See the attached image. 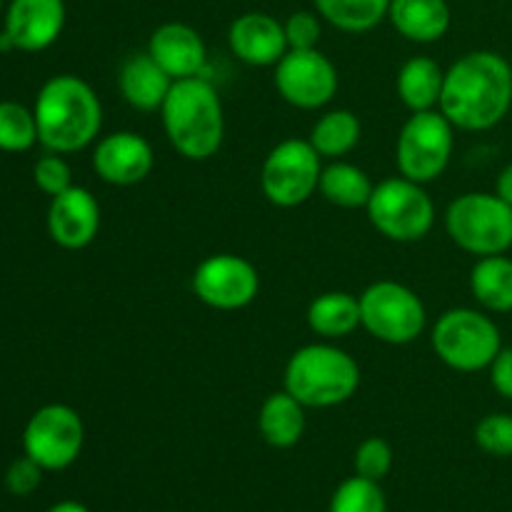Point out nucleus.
<instances>
[{
  "mask_svg": "<svg viewBox=\"0 0 512 512\" xmlns=\"http://www.w3.org/2000/svg\"><path fill=\"white\" fill-rule=\"evenodd\" d=\"M512 108V65L495 50H473L445 70L438 110L458 130H490Z\"/></svg>",
  "mask_w": 512,
  "mask_h": 512,
  "instance_id": "nucleus-1",
  "label": "nucleus"
},
{
  "mask_svg": "<svg viewBox=\"0 0 512 512\" xmlns=\"http://www.w3.org/2000/svg\"><path fill=\"white\" fill-rule=\"evenodd\" d=\"M38 143L48 153L70 155L95 143L103 128V105L95 90L78 75H53L38 90L33 105Z\"/></svg>",
  "mask_w": 512,
  "mask_h": 512,
  "instance_id": "nucleus-2",
  "label": "nucleus"
},
{
  "mask_svg": "<svg viewBox=\"0 0 512 512\" xmlns=\"http://www.w3.org/2000/svg\"><path fill=\"white\" fill-rule=\"evenodd\" d=\"M160 118L168 143L185 160L203 163L218 155L225 140V113L218 90L203 75L175 80Z\"/></svg>",
  "mask_w": 512,
  "mask_h": 512,
  "instance_id": "nucleus-3",
  "label": "nucleus"
},
{
  "mask_svg": "<svg viewBox=\"0 0 512 512\" xmlns=\"http://www.w3.org/2000/svg\"><path fill=\"white\" fill-rule=\"evenodd\" d=\"M283 385L305 408H338L358 393L360 365L338 345L310 343L290 355Z\"/></svg>",
  "mask_w": 512,
  "mask_h": 512,
  "instance_id": "nucleus-4",
  "label": "nucleus"
},
{
  "mask_svg": "<svg viewBox=\"0 0 512 512\" xmlns=\"http://www.w3.org/2000/svg\"><path fill=\"white\" fill-rule=\"evenodd\" d=\"M445 230L475 258L503 255L512 248V205L498 193H465L445 210Z\"/></svg>",
  "mask_w": 512,
  "mask_h": 512,
  "instance_id": "nucleus-5",
  "label": "nucleus"
},
{
  "mask_svg": "<svg viewBox=\"0 0 512 512\" xmlns=\"http://www.w3.org/2000/svg\"><path fill=\"white\" fill-rule=\"evenodd\" d=\"M435 355L458 373L488 370L503 350L500 328L490 315L473 308L445 310L430 333Z\"/></svg>",
  "mask_w": 512,
  "mask_h": 512,
  "instance_id": "nucleus-6",
  "label": "nucleus"
},
{
  "mask_svg": "<svg viewBox=\"0 0 512 512\" xmlns=\"http://www.w3.org/2000/svg\"><path fill=\"white\" fill-rule=\"evenodd\" d=\"M365 210L370 225L393 243H418L435 225L433 198L425 185L405 175L380 180Z\"/></svg>",
  "mask_w": 512,
  "mask_h": 512,
  "instance_id": "nucleus-7",
  "label": "nucleus"
},
{
  "mask_svg": "<svg viewBox=\"0 0 512 512\" xmlns=\"http://www.w3.org/2000/svg\"><path fill=\"white\" fill-rule=\"evenodd\" d=\"M455 148V125L440 110L413 113L400 128L395 163L400 175L428 185L448 170Z\"/></svg>",
  "mask_w": 512,
  "mask_h": 512,
  "instance_id": "nucleus-8",
  "label": "nucleus"
},
{
  "mask_svg": "<svg viewBox=\"0 0 512 512\" xmlns=\"http://www.w3.org/2000/svg\"><path fill=\"white\" fill-rule=\"evenodd\" d=\"M360 320L375 340L408 345L423 335L428 313L415 290L395 280H378L360 293Z\"/></svg>",
  "mask_w": 512,
  "mask_h": 512,
  "instance_id": "nucleus-9",
  "label": "nucleus"
},
{
  "mask_svg": "<svg viewBox=\"0 0 512 512\" xmlns=\"http://www.w3.org/2000/svg\"><path fill=\"white\" fill-rule=\"evenodd\" d=\"M323 158L310 140L288 138L275 145L260 168L263 195L278 208H298L308 203L320 185Z\"/></svg>",
  "mask_w": 512,
  "mask_h": 512,
  "instance_id": "nucleus-10",
  "label": "nucleus"
},
{
  "mask_svg": "<svg viewBox=\"0 0 512 512\" xmlns=\"http://www.w3.org/2000/svg\"><path fill=\"white\" fill-rule=\"evenodd\" d=\"M85 443V425L78 410L63 403H50L30 415L23 430L25 455L48 473L70 468L80 458Z\"/></svg>",
  "mask_w": 512,
  "mask_h": 512,
  "instance_id": "nucleus-11",
  "label": "nucleus"
},
{
  "mask_svg": "<svg viewBox=\"0 0 512 512\" xmlns=\"http://www.w3.org/2000/svg\"><path fill=\"white\" fill-rule=\"evenodd\" d=\"M260 275L248 258L235 253L208 255L193 273V293L203 305L223 313L243 310L258 298Z\"/></svg>",
  "mask_w": 512,
  "mask_h": 512,
  "instance_id": "nucleus-12",
  "label": "nucleus"
},
{
  "mask_svg": "<svg viewBox=\"0 0 512 512\" xmlns=\"http://www.w3.org/2000/svg\"><path fill=\"white\" fill-rule=\"evenodd\" d=\"M275 88L280 98L300 110L325 108L338 93V68L328 55L313 50H288L275 65Z\"/></svg>",
  "mask_w": 512,
  "mask_h": 512,
  "instance_id": "nucleus-13",
  "label": "nucleus"
},
{
  "mask_svg": "<svg viewBox=\"0 0 512 512\" xmlns=\"http://www.w3.org/2000/svg\"><path fill=\"white\" fill-rule=\"evenodd\" d=\"M155 153L153 145L133 130H118L95 143L93 170L108 185L130 188L153 173Z\"/></svg>",
  "mask_w": 512,
  "mask_h": 512,
  "instance_id": "nucleus-14",
  "label": "nucleus"
},
{
  "mask_svg": "<svg viewBox=\"0 0 512 512\" xmlns=\"http://www.w3.org/2000/svg\"><path fill=\"white\" fill-rule=\"evenodd\" d=\"M48 233L65 250H83L100 233V205L88 188L70 185L50 198Z\"/></svg>",
  "mask_w": 512,
  "mask_h": 512,
  "instance_id": "nucleus-15",
  "label": "nucleus"
},
{
  "mask_svg": "<svg viewBox=\"0 0 512 512\" xmlns=\"http://www.w3.org/2000/svg\"><path fill=\"white\" fill-rule=\"evenodd\" d=\"M65 15V0H10L3 30L15 50L40 53L60 38Z\"/></svg>",
  "mask_w": 512,
  "mask_h": 512,
  "instance_id": "nucleus-16",
  "label": "nucleus"
},
{
  "mask_svg": "<svg viewBox=\"0 0 512 512\" xmlns=\"http://www.w3.org/2000/svg\"><path fill=\"white\" fill-rule=\"evenodd\" d=\"M228 45L238 60L253 68L278 65L288 53L285 25L268 13H243L230 23Z\"/></svg>",
  "mask_w": 512,
  "mask_h": 512,
  "instance_id": "nucleus-17",
  "label": "nucleus"
},
{
  "mask_svg": "<svg viewBox=\"0 0 512 512\" xmlns=\"http://www.w3.org/2000/svg\"><path fill=\"white\" fill-rule=\"evenodd\" d=\"M148 55L173 80L198 78L208 63L203 35L185 23H163L148 40Z\"/></svg>",
  "mask_w": 512,
  "mask_h": 512,
  "instance_id": "nucleus-18",
  "label": "nucleus"
},
{
  "mask_svg": "<svg viewBox=\"0 0 512 512\" xmlns=\"http://www.w3.org/2000/svg\"><path fill=\"white\" fill-rule=\"evenodd\" d=\"M175 80L145 53L130 55L118 75L123 100L138 113H160Z\"/></svg>",
  "mask_w": 512,
  "mask_h": 512,
  "instance_id": "nucleus-19",
  "label": "nucleus"
},
{
  "mask_svg": "<svg viewBox=\"0 0 512 512\" xmlns=\"http://www.w3.org/2000/svg\"><path fill=\"white\" fill-rule=\"evenodd\" d=\"M388 20L410 43H435L450 30L448 0H390Z\"/></svg>",
  "mask_w": 512,
  "mask_h": 512,
  "instance_id": "nucleus-20",
  "label": "nucleus"
},
{
  "mask_svg": "<svg viewBox=\"0 0 512 512\" xmlns=\"http://www.w3.org/2000/svg\"><path fill=\"white\" fill-rule=\"evenodd\" d=\"M258 430L270 448H293L305 433V405L298 403L288 390L270 393L260 405Z\"/></svg>",
  "mask_w": 512,
  "mask_h": 512,
  "instance_id": "nucleus-21",
  "label": "nucleus"
},
{
  "mask_svg": "<svg viewBox=\"0 0 512 512\" xmlns=\"http://www.w3.org/2000/svg\"><path fill=\"white\" fill-rule=\"evenodd\" d=\"M443 80L445 70L440 68L438 60L428 58V55H415L403 63L395 88L410 113H423V110H438Z\"/></svg>",
  "mask_w": 512,
  "mask_h": 512,
  "instance_id": "nucleus-22",
  "label": "nucleus"
},
{
  "mask_svg": "<svg viewBox=\"0 0 512 512\" xmlns=\"http://www.w3.org/2000/svg\"><path fill=\"white\" fill-rule=\"evenodd\" d=\"M308 325L315 335L325 340H343L363 328L360 300L343 290H330L318 295L308 308Z\"/></svg>",
  "mask_w": 512,
  "mask_h": 512,
  "instance_id": "nucleus-23",
  "label": "nucleus"
},
{
  "mask_svg": "<svg viewBox=\"0 0 512 512\" xmlns=\"http://www.w3.org/2000/svg\"><path fill=\"white\" fill-rule=\"evenodd\" d=\"M470 293L490 313H512V258L485 255L470 270Z\"/></svg>",
  "mask_w": 512,
  "mask_h": 512,
  "instance_id": "nucleus-24",
  "label": "nucleus"
},
{
  "mask_svg": "<svg viewBox=\"0 0 512 512\" xmlns=\"http://www.w3.org/2000/svg\"><path fill=\"white\" fill-rule=\"evenodd\" d=\"M375 183L370 180V175L363 168L353 163H345V160H333L330 165H325L323 173H320V185L318 193L323 195L328 203L338 205V208L355 210L365 208L373 195Z\"/></svg>",
  "mask_w": 512,
  "mask_h": 512,
  "instance_id": "nucleus-25",
  "label": "nucleus"
},
{
  "mask_svg": "<svg viewBox=\"0 0 512 512\" xmlns=\"http://www.w3.org/2000/svg\"><path fill=\"white\" fill-rule=\"evenodd\" d=\"M360 135H363V125H360L358 115L353 110L338 108L328 110V113L315 120L308 140L318 150L320 158L340 160L350 150L358 148Z\"/></svg>",
  "mask_w": 512,
  "mask_h": 512,
  "instance_id": "nucleus-26",
  "label": "nucleus"
},
{
  "mask_svg": "<svg viewBox=\"0 0 512 512\" xmlns=\"http://www.w3.org/2000/svg\"><path fill=\"white\" fill-rule=\"evenodd\" d=\"M315 13L343 33H368L388 18L390 0H313Z\"/></svg>",
  "mask_w": 512,
  "mask_h": 512,
  "instance_id": "nucleus-27",
  "label": "nucleus"
},
{
  "mask_svg": "<svg viewBox=\"0 0 512 512\" xmlns=\"http://www.w3.org/2000/svg\"><path fill=\"white\" fill-rule=\"evenodd\" d=\"M38 143L35 113L15 100L0 103V150L3 153H25Z\"/></svg>",
  "mask_w": 512,
  "mask_h": 512,
  "instance_id": "nucleus-28",
  "label": "nucleus"
},
{
  "mask_svg": "<svg viewBox=\"0 0 512 512\" xmlns=\"http://www.w3.org/2000/svg\"><path fill=\"white\" fill-rule=\"evenodd\" d=\"M328 512H388V500L380 483L353 475L338 485Z\"/></svg>",
  "mask_w": 512,
  "mask_h": 512,
  "instance_id": "nucleus-29",
  "label": "nucleus"
},
{
  "mask_svg": "<svg viewBox=\"0 0 512 512\" xmlns=\"http://www.w3.org/2000/svg\"><path fill=\"white\" fill-rule=\"evenodd\" d=\"M475 443L493 458H512V415L490 413L475 428Z\"/></svg>",
  "mask_w": 512,
  "mask_h": 512,
  "instance_id": "nucleus-30",
  "label": "nucleus"
},
{
  "mask_svg": "<svg viewBox=\"0 0 512 512\" xmlns=\"http://www.w3.org/2000/svg\"><path fill=\"white\" fill-rule=\"evenodd\" d=\"M393 448L383 438H368L355 450V475L380 483L393 468Z\"/></svg>",
  "mask_w": 512,
  "mask_h": 512,
  "instance_id": "nucleus-31",
  "label": "nucleus"
},
{
  "mask_svg": "<svg viewBox=\"0 0 512 512\" xmlns=\"http://www.w3.org/2000/svg\"><path fill=\"white\" fill-rule=\"evenodd\" d=\"M33 180L45 195L55 198L63 190H68L73 185V170H70L68 160L58 153H48L43 158H38L33 168Z\"/></svg>",
  "mask_w": 512,
  "mask_h": 512,
  "instance_id": "nucleus-32",
  "label": "nucleus"
},
{
  "mask_svg": "<svg viewBox=\"0 0 512 512\" xmlns=\"http://www.w3.org/2000/svg\"><path fill=\"white\" fill-rule=\"evenodd\" d=\"M283 25L290 50L318 48L320 35H323V18L318 13H313V10H298Z\"/></svg>",
  "mask_w": 512,
  "mask_h": 512,
  "instance_id": "nucleus-33",
  "label": "nucleus"
},
{
  "mask_svg": "<svg viewBox=\"0 0 512 512\" xmlns=\"http://www.w3.org/2000/svg\"><path fill=\"white\" fill-rule=\"evenodd\" d=\"M43 473L45 470L30 455H23V458L13 460L10 468L5 470V488L18 495V498H25V495L35 493L40 488Z\"/></svg>",
  "mask_w": 512,
  "mask_h": 512,
  "instance_id": "nucleus-34",
  "label": "nucleus"
},
{
  "mask_svg": "<svg viewBox=\"0 0 512 512\" xmlns=\"http://www.w3.org/2000/svg\"><path fill=\"white\" fill-rule=\"evenodd\" d=\"M490 383L503 395L505 400H512V348H503L495 360L490 363Z\"/></svg>",
  "mask_w": 512,
  "mask_h": 512,
  "instance_id": "nucleus-35",
  "label": "nucleus"
},
{
  "mask_svg": "<svg viewBox=\"0 0 512 512\" xmlns=\"http://www.w3.org/2000/svg\"><path fill=\"white\" fill-rule=\"evenodd\" d=\"M495 193H498L505 203L512 205V163L500 170L498 183H495Z\"/></svg>",
  "mask_w": 512,
  "mask_h": 512,
  "instance_id": "nucleus-36",
  "label": "nucleus"
},
{
  "mask_svg": "<svg viewBox=\"0 0 512 512\" xmlns=\"http://www.w3.org/2000/svg\"><path fill=\"white\" fill-rule=\"evenodd\" d=\"M48 512H90L83 503L78 500H63V503H55Z\"/></svg>",
  "mask_w": 512,
  "mask_h": 512,
  "instance_id": "nucleus-37",
  "label": "nucleus"
},
{
  "mask_svg": "<svg viewBox=\"0 0 512 512\" xmlns=\"http://www.w3.org/2000/svg\"><path fill=\"white\" fill-rule=\"evenodd\" d=\"M0 13H3V0H0Z\"/></svg>",
  "mask_w": 512,
  "mask_h": 512,
  "instance_id": "nucleus-38",
  "label": "nucleus"
}]
</instances>
